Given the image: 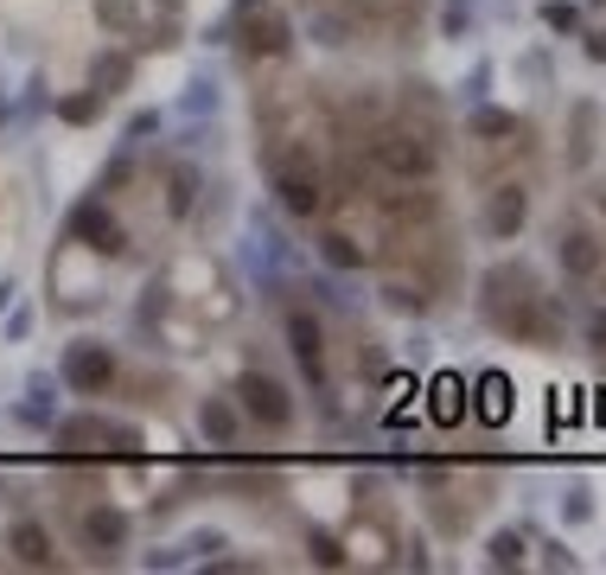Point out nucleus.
Returning <instances> with one entry per match:
<instances>
[{
  "label": "nucleus",
  "mask_w": 606,
  "mask_h": 575,
  "mask_svg": "<svg viewBox=\"0 0 606 575\" xmlns=\"http://www.w3.org/2000/svg\"><path fill=\"white\" fill-rule=\"evenodd\" d=\"M364 160L396 185H428L434 167H441V160H434V141H422V134L403 129V122H377L371 141H364Z\"/></svg>",
  "instance_id": "f257e3e1"
},
{
  "label": "nucleus",
  "mask_w": 606,
  "mask_h": 575,
  "mask_svg": "<svg viewBox=\"0 0 606 575\" xmlns=\"http://www.w3.org/2000/svg\"><path fill=\"white\" fill-rule=\"evenodd\" d=\"M269 185H275V199L287 218H320L326 211V173H320V160L306 154V148H275L269 154Z\"/></svg>",
  "instance_id": "f03ea898"
},
{
  "label": "nucleus",
  "mask_w": 606,
  "mask_h": 575,
  "mask_svg": "<svg viewBox=\"0 0 606 575\" xmlns=\"http://www.w3.org/2000/svg\"><path fill=\"white\" fill-rule=\"evenodd\" d=\"M281 333H287V359L301 365V377L313 384V396L326 403V396H332V377H326V333H320V320L306 314V307H287Z\"/></svg>",
  "instance_id": "7ed1b4c3"
},
{
  "label": "nucleus",
  "mask_w": 606,
  "mask_h": 575,
  "mask_svg": "<svg viewBox=\"0 0 606 575\" xmlns=\"http://www.w3.org/2000/svg\"><path fill=\"white\" fill-rule=\"evenodd\" d=\"M479 288H485V301H479V307H485V326H498V333H505L511 314H517V307L536 294V282H531V269H524V262H498Z\"/></svg>",
  "instance_id": "20e7f679"
},
{
  "label": "nucleus",
  "mask_w": 606,
  "mask_h": 575,
  "mask_svg": "<svg viewBox=\"0 0 606 575\" xmlns=\"http://www.w3.org/2000/svg\"><path fill=\"white\" fill-rule=\"evenodd\" d=\"M58 377H64L77 396H102L109 384H115V352H109L102 340H77V345H64Z\"/></svg>",
  "instance_id": "39448f33"
},
{
  "label": "nucleus",
  "mask_w": 606,
  "mask_h": 575,
  "mask_svg": "<svg viewBox=\"0 0 606 575\" xmlns=\"http://www.w3.org/2000/svg\"><path fill=\"white\" fill-rule=\"evenodd\" d=\"M236 396H243V416L262 422V428H294V396L281 391L275 377H262V371H243L236 377Z\"/></svg>",
  "instance_id": "423d86ee"
},
{
  "label": "nucleus",
  "mask_w": 606,
  "mask_h": 575,
  "mask_svg": "<svg viewBox=\"0 0 606 575\" xmlns=\"http://www.w3.org/2000/svg\"><path fill=\"white\" fill-rule=\"evenodd\" d=\"M128 512L122 505H109V498H97V505H83L77 512V537H83V549H97V556H115V549H128Z\"/></svg>",
  "instance_id": "0eeeda50"
},
{
  "label": "nucleus",
  "mask_w": 606,
  "mask_h": 575,
  "mask_svg": "<svg viewBox=\"0 0 606 575\" xmlns=\"http://www.w3.org/2000/svg\"><path fill=\"white\" fill-rule=\"evenodd\" d=\"M64 231H71V236H90V250H97V256H122V250H128V231L109 218V205H102V199H83V205L71 211V224H64Z\"/></svg>",
  "instance_id": "6e6552de"
},
{
  "label": "nucleus",
  "mask_w": 606,
  "mask_h": 575,
  "mask_svg": "<svg viewBox=\"0 0 606 575\" xmlns=\"http://www.w3.org/2000/svg\"><path fill=\"white\" fill-rule=\"evenodd\" d=\"M556 262L575 275V282H594V275H600V243H594V231H582L575 218L556 224Z\"/></svg>",
  "instance_id": "1a4fd4ad"
},
{
  "label": "nucleus",
  "mask_w": 606,
  "mask_h": 575,
  "mask_svg": "<svg viewBox=\"0 0 606 575\" xmlns=\"http://www.w3.org/2000/svg\"><path fill=\"white\" fill-rule=\"evenodd\" d=\"M524 218H531V192L524 185H498L492 205H485V236L492 243H511V236L524 231Z\"/></svg>",
  "instance_id": "9d476101"
},
{
  "label": "nucleus",
  "mask_w": 606,
  "mask_h": 575,
  "mask_svg": "<svg viewBox=\"0 0 606 575\" xmlns=\"http://www.w3.org/2000/svg\"><path fill=\"white\" fill-rule=\"evenodd\" d=\"M7 549H13V563H26V569H58V544H51V531L39 518H13Z\"/></svg>",
  "instance_id": "9b49d317"
},
{
  "label": "nucleus",
  "mask_w": 606,
  "mask_h": 575,
  "mask_svg": "<svg viewBox=\"0 0 606 575\" xmlns=\"http://www.w3.org/2000/svg\"><path fill=\"white\" fill-rule=\"evenodd\" d=\"M243 32H250V39H243L250 58H287L294 52V27H287L281 13H262V7H255L250 20H243Z\"/></svg>",
  "instance_id": "f8f14e48"
},
{
  "label": "nucleus",
  "mask_w": 606,
  "mask_h": 575,
  "mask_svg": "<svg viewBox=\"0 0 606 575\" xmlns=\"http://www.w3.org/2000/svg\"><path fill=\"white\" fill-rule=\"evenodd\" d=\"M199 428L211 447H236V435H243V410L230 403V396H204L199 403Z\"/></svg>",
  "instance_id": "ddd939ff"
},
{
  "label": "nucleus",
  "mask_w": 606,
  "mask_h": 575,
  "mask_svg": "<svg viewBox=\"0 0 606 575\" xmlns=\"http://www.w3.org/2000/svg\"><path fill=\"white\" fill-rule=\"evenodd\" d=\"M128 78H134V52H97V64H90V90H102V97H115V90H128Z\"/></svg>",
  "instance_id": "4468645a"
},
{
  "label": "nucleus",
  "mask_w": 606,
  "mask_h": 575,
  "mask_svg": "<svg viewBox=\"0 0 606 575\" xmlns=\"http://www.w3.org/2000/svg\"><path fill=\"white\" fill-rule=\"evenodd\" d=\"M320 262H326V269H364V243H352V236L345 231H320Z\"/></svg>",
  "instance_id": "2eb2a0df"
},
{
  "label": "nucleus",
  "mask_w": 606,
  "mask_h": 575,
  "mask_svg": "<svg viewBox=\"0 0 606 575\" xmlns=\"http://www.w3.org/2000/svg\"><path fill=\"white\" fill-rule=\"evenodd\" d=\"M51 442H58V447L109 442V422H102V416H64V422H51Z\"/></svg>",
  "instance_id": "dca6fc26"
},
{
  "label": "nucleus",
  "mask_w": 606,
  "mask_h": 575,
  "mask_svg": "<svg viewBox=\"0 0 606 575\" xmlns=\"http://www.w3.org/2000/svg\"><path fill=\"white\" fill-rule=\"evenodd\" d=\"M466 134H473V141H498V134H517V115H511V109H473V115H466Z\"/></svg>",
  "instance_id": "f3484780"
},
{
  "label": "nucleus",
  "mask_w": 606,
  "mask_h": 575,
  "mask_svg": "<svg viewBox=\"0 0 606 575\" xmlns=\"http://www.w3.org/2000/svg\"><path fill=\"white\" fill-rule=\"evenodd\" d=\"M587 160H594V109H575V134H568V167H575V173H582Z\"/></svg>",
  "instance_id": "a211bd4d"
},
{
  "label": "nucleus",
  "mask_w": 606,
  "mask_h": 575,
  "mask_svg": "<svg viewBox=\"0 0 606 575\" xmlns=\"http://www.w3.org/2000/svg\"><path fill=\"white\" fill-rule=\"evenodd\" d=\"M102 103H109L102 90H83V97H64V103H58V122H71V129H83V122H97V115H102Z\"/></svg>",
  "instance_id": "6ab92c4d"
},
{
  "label": "nucleus",
  "mask_w": 606,
  "mask_h": 575,
  "mask_svg": "<svg viewBox=\"0 0 606 575\" xmlns=\"http://www.w3.org/2000/svg\"><path fill=\"white\" fill-rule=\"evenodd\" d=\"M466 416V384L459 377H441L434 384V422H459Z\"/></svg>",
  "instance_id": "aec40b11"
},
{
  "label": "nucleus",
  "mask_w": 606,
  "mask_h": 575,
  "mask_svg": "<svg viewBox=\"0 0 606 575\" xmlns=\"http://www.w3.org/2000/svg\"><path fill=\"white\" fill-rule=\"evenodd\" d=\"M192 199H199V173H192V167H173V180H166V211H173V218H185V211H192Z\"/></svg>",
  "instance_id": "412c9836"
},
{
  "label": "nucleus",
  "mask_w": 606,
  "mask_h": 575,
  "mask_svg": "<svg viewBox=\"0 0 606 575\" xmlns=\"http://www.w3.org/2000/svg\"><path fill=\"white\" fill-rule=\"evenodd\" d=\"M97 20H102V32H134L141 27V7L134 0H97Z\"/></svg>",
  "instance_id": "4be33fe9"
},
{
  "label": "nucleus",
  "mask_w": 606,
  "mask_h": 575,
  "mask_svg": "<svg viewBox=\"0 0 606 575\" xmlns=\"http://www.w3.org/2000/svg\"><path fill=\"white\" fill-rule=\"evenodd\" d=\"M479 396H485V403H479L485 422H498L511 410V384H505V377H479Z\"/></svg>",
  "instance_id": "5701e85b"
},
{
  "label": "nucleus",
  "mask_w": 606,
  "mask_h": 575,
  "mask_svg": "<svg viewBox=\"0 0 606 575\" xmlns=\"http://www.w3.org/2000/svg\"><path fill=\"white\" fill-rule=\"evenodd\" d=\"M517 563H524V537L517 531H498L492 537V569H517Z\"/></svg>",
  "instance_id": "b1692460"
},
{
  "label": "nucleus",
  "mask_w": 606,
  "mask_h": 575,
  "mask_svg": "<svg viewBox=\"0 0 606 575\" xmlns=\"http://www.w3.org/2000/svg\"><path fill=\"white\" fill-rule=\"evenodd\" d=\"M383 301H390V307H396V314H422V307H428V294H422V288H415V282H390V288H383Z\"/></svg>",
  "instance_id": "393cba45"
},
{
  "label": "nucleus",
  "mask_w": 606,
  "mask_h": 575,
  "mask_svg": "<svg viewBox=\"0 0 606 575\" xmlns=\"http://www.w3.org/2000/svg\"><path fill=\"white\" fill-rule=\"evenodd\" d=\"M543 27L549 32H575L582 27V7H568V0H543Z\"/></svg>",
  "instance_id": "a878e982"
},
{
  "label": "nucleus",
  "mask_w": 606,
  "mask_h": 575,
  "mask_svg": "<svg viewBox=\"0 0 606 575\" xmlns=\"http://www.w3.org/2000/svg\"><path fill=\"white\" fill-rule=\"evenodd\" d=\"M587 345H594V352H606V301L587 314Z\"/></svg>",
  "instance_id": "bb28decb"
},
{
  "label": "nucleus",
  "mask_w": 606,
  "mask_h": 575,
  "mask_svg": "<svg viewBox=\"0 0 606 575\" xmlns=\"http://www.w3.org/2000/svg\"><path fill=\"white\" fill-rule=\"evenodd\" d=\"M594 518V505H587V493H568V524H587Z\"/></svg>",
  "instance_id": "cd10ccee"
},
{
  "label": "nucleus",
  "mask_w": 606,
  "mask_h": 575,
  "mask_svg": "<svg viewBox=\"0 0 606 575\" xmlns=\"http://www.w3.org/2000/svg\"><path fill=\"white\" fill-rule=\"evenodd\" d=\"M153 129H160V115H148V109H141V115L128 122V141H141V134H153Z\"/></svg>",
  "instance_id": "c85d7f7f"
},
{
  "label": "nucleus",
  "mask_w": 606,
  "mask_h": 575,
  "mask_svg": "<svg viewBox=\"0 0 606 575\" xmlns=\"http://www.w3.org/2000/svg\"><path fill=\"white\" fill-rule=\"evenodd\" d=\"M466 20H473V13H466V7H459V0H454V7H447V32H454V39H459V32H466Z\"/></svg>",
  "instance_id": "c756f323"
},
{
  "label": "nucleus",
  "mask_w": 606,
  "mask_h": 575,
  "mask_svg": "<svg viewBox=\"0 0 606 575\" xmlns=\"http://www.w3.org/2000/svg\"><path fill=\"white\" fill-rule=\"evenodd\" d=\"M587 58H594V64H606V32H587Z\"/></svg>",
  "instance_id": "7c9ffc66"
},
{
  "label": "nucleus",
  "mask_w": 606,
  "mask_h": 575,
  "mask_svg": "<svg viewBox=\"0 0 606 575\" xmlns=\"http://www.w3.org/2000/svg\"><path fill=\"white\" fill-rule=\"evenodd\" d=\"M7 294H13V282H7V275H0V307H7Z\"/></svg>",
  "instance_id": "2f4dec72"
},
{
  "label": "nucleus",
  "mask_w": 606,
  "mask_h": 575,
  "mask_svg": "<svg viewBox=\"0 0 606 575\" xmlns=\"http://www.w3.org/2000/svg\"><path fill=\"white\" fill-rule=\"evenodd\" d=\"M160 7H166V13H179V0H160Z\"/></svg>",
  "instance_id": "473e14b6"
},
{
  "label": "nucleus",
  "mask_w": 606,
  "mask_h": 575,
  "mask_svg": "<svg viewBox=\"0 0 606 575\" xmlns=\"http://www.w3.org/2000/svg\"><path fill=\"white\" fill-rule=\"evenodd\" d=\"M600 294H606V262H600Z\"/></svg>",
  "instance_id": "72a5a7b5"
},
{
  "label": "nucleus",
  "mask_w": 606,
  "mask_h": 575,
  "mask_svg": "<svg viewBox=\"0 0 606 575\" xmlns=\"http://www.w3.org/2000/svg\"><path fill=\"white\" fill-rule=\"evenodd\" d=\"M600 218H606V192H600Z\"/></svg>",
  "instance_id": "f704fd0d"
},
{
  "label": "nucleus",
  "mask_w": 606,
  "mask_h": 575,
  "mask_svg": "<svg viewBox=\"0 0 606 575\" xmlns=\"http://www.w3.org/2000/svg\"><path fill=\"white\" fill-rule=\"evenodd\" d=\"M0 122H7V103H0Z\"/></svg>",
  "instance_id": "c9c22d12"
},
{
  "label": "nucleus",
  "mask_w": 606,
  "mask_h": 575,
  "mask_svg": "<svg viewBox=\"0 0 606 575\" xmlns=\"http://www.w3.org/2000/svg\"><path fill=\"white\" fill-rule=\"evenodd\" d=\"M594 7H606V0H594Z\"/></svg>",
  "instance_id": "e433bc0d"
}]
</instances>
